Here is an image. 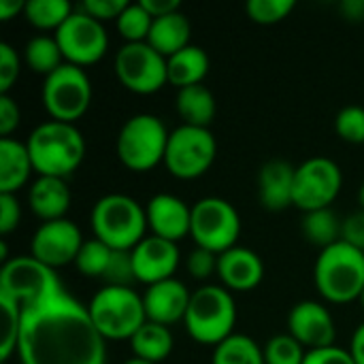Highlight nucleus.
<instances>
[{"mask_svg": "<svg viewBox=\"0 0 364 364\" xmlns=\"http://www.w3.org/2000/svg\"><path fill=\"white\" fill-rule=\"evenodd\" d=\"M343 186V173L331 158L316 156L296 166L294 173V207L303 213L331 209Z\"/></svg>", "mask_w": 364, "mask_h": 364, "instance_id": "13", "label": "nucleus"}, {"mask_svg": "<svg viewBox=\"0 0 364 364\" xmlns=\"http://www.w3.org/2000/svg\"><path fill=\"white\" fill-rule=\"evenodd\" d=\"M21 207L17 194H0V235H9L19 226Z\"/></svg>", "mask_w": 364, "mask_h": 364, "instance_id": "42", "label": "nucleus"}, {"mask_svg": "<svg viewBox=\"0 0 364 364\" xmlns=\"http://www.w3.org/2000/svg\"><path fill=\"white\" fill-rule=\"evenodd\" d=\"M288 333L309 352L335 346L337 328L331 311L318 301H301L288 314Z\"/></svg>", "mask_w": 364, "mask_h": 364, "instance_id": "16", "label": "nucleus"}, {"mask_svg": "<svg viewBox=\"0 0 364 364\" xmlns=\"http://www.w3.org/2000/svg\"><path fill=\"white\" fill-rule=\"evenodd\" d=\"M190 36H192V26L186 13L175 11L162 17H156L147 36V43L162 53L164 58L175 55L177 51L186 49L190 45Z\"/></svg>", "mask_w": 364, "mask_h": 364, "instance_id": "24", "label": "nucleus"}, {"mask_svg": "<svg viewBox=\"0 0 364 364\" xmlns=\"http://www.w3.org/2000/svg\"><path fill=\"white\" fill-rule=\"evenodd\" d=\"M17 356L21 364H105L107 348L87 307L60 292L21 309Z\"/></svg>", "mask_w": 364, "mask_h": 364, "instance_id": "1", "label": "nucleus"}, {"mask_svg": "<svg viewBox=\"0 0 364 364\" xmlns=\"http://www.w3.org/2000/svg\"><path fill=\"white\" fill-rule=\"evenodd\" d=\"M32 171L28 145L13 136L0 139V194H17L28 183Z\"/></svg>", "mask_w": 364, "mask_h": 364, "instance_id": "23", "label": "nucleus"}, {"mask_svg": "<svg viewBox=\"0 0 364 364\" xmlns=\"http://www.w3.org/2000/svg\"><path fill=\"white\" fill-rule=\"evenodd\" d=\"M113 68L119 83L134 94H154L168 83L166 58L147 41L124 43L115 53Z\"/></svg>", "mask_w": 364, "mask_h": 364, "instance_id": "12", "label": "nucleus"}, {"mask_svg": "<svg viewBox=\"0 0 364 364\" xmlns=\"http://www.w3.org/2000/svg\"><path fill=\"white\" fill-rule=\"evenodd\" d=\"M124 364H149V363H145V360H139V358H130V360H126Z\"/></svg>", "mask_w": 364, "mask_h": 364, "instance_id": "51", "label": "nucleus"}, {"mask_svg": "<svg viewBox=\"0 0 364 364\" xmlns=\"http://www.w3.org/2000/svg\"><path fill=\"white\" fill-rule=\"evenodd\" d=\"M28 207L43 222H53L66 218L70 209V188L66 179L38 175L28 188Z\"/></svg>", "mask_w": 364, "mask_h": 364, "instance_id": "22", "label": "nucleus"}, {"mask_svg": "<svg viewBox=\"0 0 364 364\" xmlns=\"http://www.w3.org/2000/svg\"><path fill=\"white\" fill-rule=\"evenodd\" d=\"M218 277L222 279L224 288L247 292L262 282L264 262L254 250L235 245L218 256Z\"/></svg>", "mask_w": 364, "mask_h": 364, "instance_id": "20", "label": "nucleus"}, {"mask_svg": "<svg viewBox=\"0 0 364 364\" xmlns=\"http://www.w3.org/2000/svg\"><path fill=\"white\" fill-rule=\"evenodd\" d=\"M294 173L286 160H269L258 175V198L267 211H284L294 205Z\"/></svg>", "mask_w": 364, "mask_h": 364, "instance_id": "21", "label": "nucleus"}, {"mask_svg": "<svg viewBox=\"0 0 364 364\" xmlns=\"http://www.w3.org/2000/svg\"><path fill=\"white\" fill-rule=\"evenodd\" d=\"M90 224L94 239L102 241L111 250L132 252L145 239L147 213L132 196L113 192L94 203Z\"/></svg>", "mask_w": 364, "mask_h": 364, "instance_id": "3", "label": "nucleus"}, {"mask_svg": "<svg viewBox=\"0 0 364 364\" xmlns=\"http://www.w3.org/2000/svg\"><path fill=\"white\" fill-rule=\"evenodd\" d=\"M64 292L55 269L34 256L9 258L0 269V299L17 303L21 309L36 307Z\"/></svg>", "mask_w": 364, "mask_h": 364, "instance_id": "8", "label": "nucleus"}, {"mask_svg": "<svg viewBox=\"0 0 364 364\" xmlns=\"http://www.w3.org/2000/svg\"><path fill=\"white\" fill-rule=\"evenodd\" d=\"M303 364H356L350 350H341L337 346L331 348H320V350H309Z\"/></svg>", "mask_w": 364, "mask_h": 364, "instance_id": "44", "label": "nucleus"}, {"mask_svg": "<svg viewBox=\"0 0 364 364\" xmlns=\"http://www.w3.org/2000/svg\"><path fill=\"white\" fill-rule=\"evenodd\" d=\"M241 235V218L235 205L220 196H205L192 205V228L190 237L196 247L213 254H224L237 245Z\"/></svg>", "mask_w": 364, "mask_h": 364, "instance_id": "10", "label": "nucleus"}, {"mask_svg": "<svg viewBox=\"0 0 364 364\" xmlns=\"http://www.w3.org/2000/svg\"><path fill=\"white\" fill-rule=\"evenodd\" d=\"M358 301H360V305H363V309H364V290H363V294H360V299H358Z\"/></svg>", "mask_w": 364, "mask_h": 364, "instance_id": "52", "label": "nucleus"}, {"mask_svg": "<svg viewBox=\"0 0 364 364\" xmlns=\"http://www.w3.org/2000/svg\"><path fill=\"white\" fill-rule=\"evenodd\" d=\"M53 36L62 49L64 62L81 68L96 64L109 47V34L105 23L81 9L73 11Z\"/></svg>", "mask_w": 364, "mask_h": 364, "instance_id": "14", "label": "nucleus"}, {"mask_svg": "<svg viewBox=\"0 0 364 364\" xmlns=\"http://www.w3.org/2000/svg\"><path fill=\"white\" fill-rule=\"evenodd\" d=\"M211 364H267L262 348L247 335H230L213 348Z\"/></svg>", "mask_w": 364, "mask_h": 364, "instance_id": "30", "label": "nucleus"}, {"mask_svg": "<svg viewBox=\"0 0 364 364\" xmlns=\"http://www.w3.org/2000/svg\"><path fill=\"white\" fill-rule=\"evenodd\" d=\"M41 100L51 119L75 124L90 109L92 81L81 66L64 62L58 70L45 77Z\"/></svg>", "mask_w": 364, "mask_h": 364, "instance_id": "9", "label": "nucleus"}, {"mask_svg": "<svg viewBox=\"0 0 364 364\" xmlns=\"http://www.w3.org/2000/svg\"><path fill=\"white\" fill-rule=\"evenodd\" d=\"M168 136L171 132L160 117L151 113H136L128 117L117 132V158L130 171H151L154 166L164 162Z\"/></svg>", "mask_w": 364, "mask_h": 364, "instance_id": "7", "label": "nucleus"}, {"mask_svg": "<svg viewBox=\"0 0 364 364\" xmlns=\"http://www.w3.org/2000/svg\"><path fill=\"white\" fill-rule=\"evenodd\" d=\"M134 279L132 254L130 252H113L111 264L105 275V286H130Z\"/></svg>", "mask_w": 364, "mask_h": 364, "instance_id": "38", "label": "nucleus"}, {"mask_svg": "<svg viewBox=\"0 0 364 364\" xmlns=\"http://www.w3.org/2000/svg\"><path fill=\"white\" fill-rule=\"evenodd\" d=\"M173 346H175V339H173L171 328L149 322V320L130 339V350L134 358L149 364H160L162 360H166L168 354L173 352Z\"/></svg>", "mask_w": 364, "mask_h": 364, "instance_id": "26", "label": "nucleus"}, {"mask_svg": "<svg viewBox=\"0 0 364 364\" xmlns=\"http://www.w3.org/2000/svg\"><path fill=\"white\" fill-rule=\"evenodd\" d=\"M316 290L328 303H352L364 290V252L346 241L320 250L314 267Z\"/></svg>", "mask_w": 364, "mask_h": 364, "instance_id": "4", "label": "nucleus"}, {"mask_svg": "<svg viewBox=\"0 0 364 364\" xmlns=\"http://www.w3.org/2000/svg\"><path fill=\"white\" fill-rule=\"evenodd\" d=\"M147 228L151 235L166 241H181L190 235L192 228V205L183 203L175 194L160 192L151 196L145 205Z\"/></svg>", "mask_w": 364, "mask_h": 364, "instance_id": "18", "label": "nucleus"}, {"mask_svg": "<svg viewBox=\"0 0 364 364\" xmlns=\"http://www.w3.org/2000/svg\"><path fill=\"white\" fill-rule=\"evenodd\" d=\"M177 113L188 126L209 128L215 117V98L205 85H190L177 92Z\"/></svg>", "mask_w": 364, "mask_h": 364, "instance_id": "27", "label": "nucleus"}, {"mask_svg": "<svg viewBox=\"0 0 364 364\" xmlns=\"http://www.w3.org/2000/svg\"><path fill=\"white\" fill-rule=\"evenodd\" d=\"M26 2L23 0H0V19L9 21L13 19L17 13H23Z\"/></svg>", "mask_w": 364, "mask_h": 364, "instance_id": "48", "label": "nucleus"}, {"mask_svg": "<svg viewBox=\"0 0 364 364\" xmlns=\"http://www.w3.org/2000/svg\"><path fill=\"white\" fill-rule=\"evenodd\" d=\"M113 252L109 245H105L98 239H87L75 260V267L81 275L85 277H96V279H105L107 269L111 264Z\"/></svg>", "mask_w": 364, "mask_h": 364, "instance_id": "32", "label": "nucleus"}, {"mask_svg": "<svg viewBox=\"0 0 364 364\" xmlns=\"http://www.w3.org/2000/svg\"><path fill=\"white\" fill-rule=\"evenodd\" d=\"M0 307H2V316H4L0 360L6 363L13 356V352H17V341H19V331H21V307L9 299H0Z\"/></svg>", "mask_w": 364, "mask_h": 364, "instance_id": "35", "label": "nucleus"}, {"mask_svg": "<svg viewBox=\"0 0 364 364\" xmlns=\"http://www.w3.org/2000/svg\"><path fill=\"white\" fill-rule=\"evenodd\" d=\"M126 6H128V0H83L79 9L98 21H107V19L117 21V17L122 15Z\"/></svg>", "mask_w": 364, "mask_h": 364, "instance_id": "41", "label": "nucleus"}, {"mask_svg": "<svg viewBox=\"0 0 364 364\" xmlns=\"http://www.w3.org/2000/svg\"><path fill=\"white\" fill-rule=\"evenodd\" d=\"M358 203H360V209L364 211V183L360 186V190H358Z\"/></svg>", "mask_w": 364, "mask_h": 364, "instance_id": "50", "label": "nucleus"}, {"mask_svg": "<svg viewBox=\"0 0 364 364\" xmlns=\"http://www.w3.org/2000/svg\"><path fill=\"white\" fill-rule=\"evenodd\" d=\"M343 13L350 17V19H356L358 15H360V19H364V2L360 0H348L346 4H343Z\"/></svg>", "mask_w": 364, "mask_h": 364, "instance_id": "49", "label": "nucleus"}, {"mask_svg": "<svg viewBox=\"0 0 364 364\" xmlns=\"http://www.w3.org/2000/svg\"><path fill=\"white\" fill-rule=\"evenodd\" d=\"M134 279L154 286L166 279H173L179 267V247L173 241L160 239L156 235L145 237L132 252Z\"/></svg>", "mask_w": 364, "mask_h": 364, "instance_id": "17", "label": "nucleus"}, {"mask_svg": "<svg viewBox=\"0 0 364 364\" xmlns=\"http://www.w3.org/2000/svg\"><path fill=\"white\" fill-rule=\"evenodd\" d=\"M237 322V305L228 288L203 286L192 292L183 324L188 335L200 346H220L228 339Z\"/></svg>", "mask_w": 364, "mask_h": 364, "instance_id": "5", "label": "nucleus"}, {"mask_svg": "<svg viewBox=\"0 0 364 364\" xmlns=\"http://www.w3.org/2000/svg\"><path fill=\"white\" fill-rule=\"evenodd\" d=\"M247 17L256 23H279L294 11V0H247Z\"/></svg>", "mask_w": 364, "mask_h": 364, "instance_id": "36", "label": "nucleus"}, {"mask_svg": "<svg viewBox=\"0 0 364 364\" xmlns=\"http://www.w3.org/2000/svg\"><path fill=\"white\" fill-rule=\"evenodd\" d=\"M341 241L354 245L356 250L364 252V211H356L352 215H348L343 220V228H341Z\"/></svg>", "mask_w": 364, "mask_h": 364, "instance_id": "45", "label": "nucleus"}, {"mask_svg": "<svg viewBox=\"0 0 364 364\" xmlns=\"http://www.w3.org/2000/svg\"><path fill=\"white\" fill-rule=\"evenodd\" d=\"M262 352L267 364H303L307 356V350L290 333L271 337Z\"/></svg>", "mask_w": 364, "mask_h": 364, "instance_id": "34", "label": "nucleus"}, {"mask_svg": "<svg viewBox=\"0 0 364 364\" xmlns=\"http://www.w3.org/2000/svg\"><path fill=\"white\" fill-rule=\"evenodd\" d=\"M350 354L356 364H364V322L354 331L350 341Z\"/></svg>", "mask_w": 364, "mask_h": 364, "instance_id": "47", "label": "nucleus"}, {"mask_svg": "<svg viewBox=\"0 0 364 364\" xmlns=\"http://www.w3.org/2000/svg\"><path fill=\"white\" fill-rule=\"evenodd\" d=\"M166 73H168V83L177 85L179 90L190 85H200V81L209 73V55L203 47L188 45L186 49L166 58Z\"/></svg>", "mask_w": 364, "mask_h": 364, "instance_id": "25", "label": "nucleus"}, {"mask_svg": "<svg viewBox=\"0 0 364 364\" xmlns=\"http://www.w3.org/2000/svg\"><path fill=\"white\" fill-rule=\"evenodd\" d=\"M215 154L218 143L209 128L181 124L168 136L164 166L177 179H196L211 168Z\"/></svg>", "mask_w": 364, "mask_h": 364, "instance_id": "11", "label": "nucleus"}, {"mask_svg": "<svg viewBox=\"0 0 364 364\" xmlns=\"http://www.w3.org/2000/svg\"><path fill=\"white\" fill-rule=\"evenodd\" d=\"M335 130L337 134L354 145L364 143V109L358 105L343 107L335 117Z\"/></svg>", "mask_w": 364, "mask_h": 364, "instance_id": "37", "label": "nucleus"}, {"mask_svg": "<svg viewBox=\"0 0 364 364\" xmlns=\"http://www.w3.org/2000/svg\"><path fill=\"white\" fill-rule=\"evenodd\" d=\"M87 314L105 341H130L147 322L143 296L130 286H102L87 303Z\"/></svg>", "mask_w": 364, "mask_h": 364, "instance_id": "6", "label": "nucleus"}, {"mask_svg": "<svg viewBox=\"0 0 364 364\" xmlns=\"http://www.w3.org/2000/svg\"><path fill=\"white\" fill-rule=\"evenodd\" d=\"M19 122H21L19 105L9 94H0V136L9 139L17 130Z\"/></svg>", "mask_w": 364, "mask_h": 364, "instance_id": "43", "label": "nucleus"}, {"mask_svg": "<svg viewBox=\"0 0 364 364\" xmlns=\"http://www.w3.org/2000/svg\"><path fill=\"white\" fill-rule=\"evenodd\" d=\"M301 228L309 243L318 245L320 250H326L335 245L337 241H341L343 222L337 218L333 209H318V211H309L303 215Z\"/></svg>", "mask_w": 364, "mask_h": 364, "instance_id": "28", "label": "nucleus"}, {"mask_svg": "<svg viewBox=\"0 0 364 364\" xmlns=\"http://www.w3.org/2000/svg\"><path fill=\"white\" fill-rule=\"evenodd\" d=\"M21 70L17 51L9 43H0V94H9Z\"/></svg>", "mask_w": 364, "mask_h": 364, "instance_id": "39", "label": "nucleus"}, {"mask_svg": "<svg viewBox=\"0 0 364 364\" xmlns=\"http://www.w3.org/2000/svg\"><path fill=\"white\" fill-rule=\"evenodd\" d=\"M190 299H192V292L186 288L183 282L175 277L147 286L143 294L147 320L162 324V326H173L177 322H183Z\"/></svg>", "mask_w": 364, "mask_h": 364, "instance_id": "19", "label": "nucleus"}, {"mask_svg": "<svg viewBox=\"0 0 364 364\" xmlns=\"http://www.w3.org/2000/svg\"><path fill=\"white\" fill-rule=\"evenodd\" d=\"M141 4L147 9V13L156 19V17H162V15H168V13H175L181 9V2L179 0H141Z\"/></svg>", "mask_w": 364, "mask_h": 364, "instance_id": "46", "label": "nucleus"}, {"mask_svg": "<svg viewBox=\"0 0 364 364\" xmlns=\"http://www.w3.org/2000/svg\"><path fill=\"white\" fill-rule=\"evenodd\" d=\"M85 239L75 222L68 218L43 222L30 241V256L41 260L51 269H60L66 264H75Z\"/></svg>", "mask_w": 364, "mask_h": 364, "instance_id": "15", "label": "nucleus"}, {"mask_svg": "<svg viewBox=\"0 0 364 364\" xmlns=\"http://www.w3.org/2000/svg\"><path fill=\"white\" fill-rule=\"evenodd\" d=\"M73 13L68 0H26L23 17L38 30H58Z\"/></svg>", "mask_w": 364, "mask_h": 364, "instance_id": "31", "label": "nucleus"}, {"mask_svg": "<svg viewBox=\"0 0 364 364\" xmlns=\"http://www.w3.org/2000/svg\"><path fill=\"white\" fill-rule=\"evenodd\" d=\"M23 58L30 70L47 77L53 70H58L64 64V55L62 49L55 41V36H32L26 47H23Z\"/></svg>", "mask_w": 364, "mask_h": 364, "instance_id": "29", "label": "nucleus"}, {"mask_svg": "<svg viewBox=\"0 0 364 364\" xmlns=\"http://www.w3.org/2000/svg\"><path fill=\"white\" fill-rule=\"evenodd\" d=\"M32 166L43 177L66 179L85 158V139L75 124L43 122L26 139Z\"/></svg>", "mask_w": 364, "mask_h": 364, "instance_id": "2", "label": "nucleus"}, {"mask_svg": "<svg viewBox=\"0 0 364 364\" xmlns=\"http://www.w3.org/2000/svg\"><path fill=\"white\" fill-rule=\"evenodd\" d=\"M117 30L126 43H145L154 23V17L141 2H128V6L117 17Z\"/></svg>", "mask_w": 364, "mask_h": 364, "instance_id": "33", "label": "nucleus"}, {"mask_svg": "<svg viewBox=\"0 0 364 364\" xmlns=\"http://www.w3.org/2000/svg\"><path fill=\"white\" fill-rule=\"evenodd\" d=\"M188 271L194 279H209L213 273H218V254L194 247L188 256Z\"/></svg>", "mask_w": 364, "mask_h": 364, "instance_id": "40", "label": "nucleus"}]
</instances>
